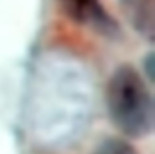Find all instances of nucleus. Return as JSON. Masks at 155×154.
I'll return each mask as SVG.
<instances>
[{"label":"nucleus","instance_id":"obj_1","mask_svg":"<svg viewBox=\"0 0 155 154\" xmlns=\"http://www.w3.org/2000/svg\"><path fill=\"white\" fill-rule=\"evenodd\" d=\"M107 107L114 125L129 137H141L153 128V99L143 76L131 66L111 75L107 87Z\"/></svg>","mask_w":155,"mask_h":154},{"label":"nucleus","instance_id":"obj_4","mask_svg":"<svg viewBox=\"0 0 155 154\" xmlns=\"http://www.w3.org/2000/svg\"><path fill=\"white\" fill-rule=\"evenodd\" d=\"M94 154H137V151L123 139H107L96 148Z\"/></svg>","mask_w":155,"mask_h":154},{"label":"nucleus","instance_id":"obj_2","mask_svg":"<svg viewBox=\"0 0 155 154\" xmlns=\"http://www.w3.org/2000/svg\"><path fill=\"white\" fill-rule=\"evenodd\" d=\"M62 11L73 22L94 28L105 34L116 29L114 22L105 12L101 0H59Z\"/></svg>","mask_w":155,"mask_h":154},{"label":"nucleus","instance_id":"obj_3","mask_svg":"<svg viewBox=\"0 0 155 154\" xmlns=\"http://www.w3.org/2000/svg\"><path fill=\"white\" fill-rule=\"evenodd\" d=\"M120 6L132 28L150 41L153 38V0H120Z\"/></svg>","mask_w":155,"mask_h":154}]
</instances>
